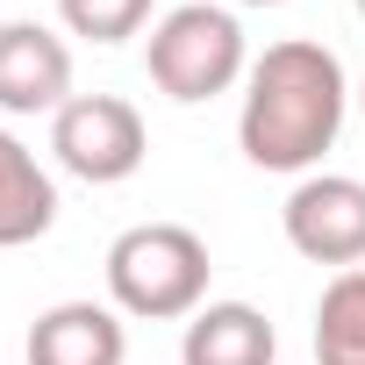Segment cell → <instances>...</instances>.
Instances as JSON below:
<instances>
[{"instance_id":"4fadbf2b","label":"cell","mask_w":365,"mask_h":365,"mask_svg":"<svg viewBox=\"0 0 365 365\" xmlns=\"http://www.w3.org/2000/svg\"><path fill=\"white\" fill-rule=\"evenodd\" d=\"M358 22H365V0H358Z\"/></svg>"},{"instance_id":"8992f818","label":"cell","mask_w":365,"mask_h":365,"mask_svg":"<svg viewBox=\"0 0 365 365\" xmlns=\"http://www.w3.org/2000/svg\"><path fill=\"white\" fill-rule=\"evenodd\" d=\"M72 101V51L43 22H0V115H58Z\"/></svg>"},{"instance_id":"3957f363","label":"cell","mask_w":365,"mask_h":365,"mask_svg":"<svg viewBox=\"0 0 365 365\" xmlns=\"http://www.w3.org/2000/svg\"><path fill=\"white\" fill-rule=\"evenodd\" d=\"M143 65H150V86L179 108L194 101H215L230 93L251 65H244V29L230 8H208V0H187V8H172L150 43H143Z\"/></svg>"},{"instance_id":"30bf717a","label":"cell","mask_w":365,"mask_h":365,"mask_svg":"<svg viewBox=\"0 0 365 365\" xmlns=\"http://www.w3.org/2000/svg\"><path fill=\"white\" fill-rule=\"evenodd\" d=\"M315 365H365V265L336 272L315 301Z\"/></svg>"},{"instance_id":"9c48e42d","label":"cell","mask_w":365,"mask_h":365,"mask_svg":"<svg viewBox=\"0 0 365 365\" xmlns=\"http://www.w3.org/2000/svg\"><path fill=\"white\" fill-rule=\"evenodd\" d=\"M58 222V187L22 136L0 129V251H22Z\"/></svg>"},{"instance_id":"7a4b0ae2","label":"cell","mask_w":365,"mask_h":365,"mask_svg":"<svg viewBox=\"0 0 365 365\" xmlns=\"http://www.w3.org/2000/svg\"><path fill=\"white\" fill-rule=\"evenodd\" d=\"M208 244L187 222H136L108 244V294L136 322H187L208 308Z\"/></svg>"},{"instance_id":"52a82bcc","label":"cell","mask_w":365,"mask_h":365,"mask_svg":"<svg viewBox=\"0 0 365 365\" xmlns=\"http://www.w3.org/2000/svg\"><path fill=\"white\" fill-rule=\"evenodd\" d=\"M129 329L108 301H58L29 322V365H122Z\"/></svg>"},{"instance_id":"6da1fadb","label":"cell","mask_w":365,"mask_h":365,"mask_svg":"<svg viewBox=\"0 0 365 365\" xmlns=\"http://www.w3.org/2000/svg\"><path fill=\"white\" fill-rule=\"evenodd\" d=\"M344 65L329 43L287 36L244 72V115L237 143L258 172H308L344 129Z\"/></svg>"},{"instance_id":"7c38bea8","label":"cell","mask_w":365,"mask_h":365,"mask_svg":"<svg viewBox=\"0 0 365 365\" xmlns=\"http://www.w3.org/2000/svg\"><path fill=\"white\" fill-rule=\"evenodd\" d=\"M237 8H279V0H237Z\"/></svg>"},{"instance_id":"ba28073f","label":"cell","mask_w":365,"mask_h":365,"mask_svg":"<svg viewBox=\"0 0 365 365\" xmlns=\"http://www.w3.org/2000/svg\"><path fill=\"white\" fill-rule=\"evenodd\" d=\"M279 336L251 301H208L187 315V336H179V365H272Z\"/></svg>"},{"instance_id":"8fae6325","label":"cell","mask_w":365,"mask_h":365,"mask_svg":"<svg viewBox=\"0 0 365 365\" xmlns=\"http://www.w3.org/2000/svg\"><path fill=\"white\" fill-rule=\"evenodd\" d=\"M58 15L86 43H129L150 22V0H58Z\"/></svg>"},{"instance_id":"277c9868","label":"cell","mask_w":365,"mask_h":365,"mask_svg":"<svg viewBox=\"0 0 365 365\" xmlns=\"http://www.w3.org/2000/svg\"><path fill=\"white\" fill-rule=\"evenodd\" d=\"M51 150L86 187H122L143 165V150H150V129H143V115L122 93H72L51 115Z\"/></svg>"},{"instance_id":"5b68a950","label":"cell","mask_w":365,"mask_h":365,"mask_svg":"<svg viewBox=\"0 0 365 365\" xmlns=\"http://www.w3.org/2000/svg\"><path fill=\"white\" fill-rule=\"evenodd\" d=\"M279 222H287V244L301 258L336 265V272L365 265V179H351V172H308L301 187L287 194Z\"/></svg>"}]
</instances>
